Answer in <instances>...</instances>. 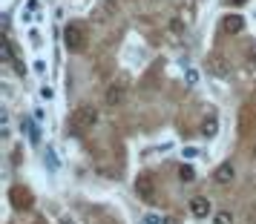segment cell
I'll return each instance as SVG.
<instances>
[{
	"label": "cell",
	"mask_w": 256,
	"mask_h": 224,
	"mask_svg": "<svg viewBox=\"0 0 256 224\" xmlns=\"http://www.w3.org/2000/svg\"><path fill=\"white\" fill-rule=\"evenodd\" d=\"M216 130H219V121L216 118H204L202 121V135H204V138H213V135H216Z\"/></svg>",
	"instance_id": "9"
},
{
	"label": "cell",
	"mask_w": 256,
	"mask_h": 224,
	"mask_svg": "<svg viewBox=\"0 0 256 224\" xmlns=\"http://www.w3.org/2000/svg\"><path fill=\"white\" fill-rule=\"evenodd\" d=\"M222 29L228 32V35H239L244 29V20H242V14H228L224 20H222Z\"/></svg>",
	"instance_id": "6"
},
{
	"label": "cell",
	"mask_w": 256,
	"mask_h": 224,
	"mask_svg": "<svg viewBox=\"0 0 256 224\" xmlns=\"http://www.w3.org/2000/svg\"><path fill=\"white\" fill-rule=\"evenodd\" d=\"M144 222H147V224H162V222H158V219H156V216H147Z\"/></svg>",
	"instance_id": "16"
},
{
	"label": "cell",
	"mask_w": 256,
	"mask_h": 224,
	"mask_svg": "<svg viewBox=\"0 0 256 224\" xmlns=\"http://www.w3.org/2000/svg\"><path fill=\"white\" fill-rule=\"evenodd\" d=\"M64 46L70 52H81L86 46V32H84L81 23H66V29H64Z\"/></svg>",
	"instance_id": "1"
},
{
	"label": "cell",
	"mask_w": 256,
	"mask_h": 224,
	"mask_svg": "<svg viewBox=\"0 0 256 224\" xmlns=\"http://www.w3.org/2000/svg\"><path fill=\"white\" fill-rule=\"evenodd\" d=\"M12 204L18 207V210H26V207H32V196H29L26 190L14 187V190H12Z\"/></svg>",
	"instance_id": "7"
},
{
	"label": "cell",
	"mask_w": 256,
	"mask_h": 224,
	"mask_svg": "<svg viewBox=\"0 0 256 224\" xmlns=\"http://www.w3.org/2000/svg\"><path fill=\"white\" fill-rule=\"evenodd\" d=\"M184 155H187V158H196V155H198V150H196V147H187V150H184Z\"/></svg>",
	"instance_id": "15"
},
{
	"label": "cell",
	"mask_w": 256,
	"mask_h": 224,
	"mask_svg": "<svg viewBox=\"0 0 256 224\" xmlns=\"http://www.w3.org/2000/svg\"><path fill=\"white\" fill-rule=\"evenodd\" d=\"M236 3H244V0H236Z\"/></svg>",
	"instance_id": "18"
},
{
	"label": "cell",
	"mask_w": 256,
	"mask_h": 224,
	"mask_svg": "<svg viewBox=\"0 0 256 224\" xmlns=\"http://www.w3.org/2000/svg\"><path fill=\"white\" fill-rule=\"evenodd\" d=\"M0 58L3 60H14V49H12V40L3 35L0 37Z\"/></svg>",
	"instance_id": "10"
},
{
	"label": "cell",
	"mask_w": 256,
	"mask_h": 224,
	"mask_svg": "<svg viewBox=\"0 0 256 224\" xmlns=\"http://www.w3.org/2000/svg\"><path fill=\"white\" fill-rule=\"evenodd\" d=\"M248 63H250V66H256V49H248Z\"/></svg>",
	"instance_id": "14"
},
{
	"label": "cell",
	"mask_w": 256,
	"mask_h": 224,
	"mask_svg": "<svg viewBox=\"0 0 256 224\" xmlns=\"http://www.w3.org/2000/svg\"><path fill=\"white\" fill-rule=\"evenodd\" d=\"M136 196L141 201H156V181L150 173H138L136 176Z\"/></svg>",
	"instance_id": "3"
},
{
	"label": "cell",
	"mask_w": 256,
	"mask_h": 224,
	"mask_svg": "<svg viewBox=\"0 0 256 224\" xmlns=\"http://www.w3.org/2000/svg\"><path fill=\"white\" fill-rule=\"evenodd\" d=\"M213 224H233V216L228 210H222V213H216V216H213Z\"/></svg>",
	"instance_id": "12"
},
{
	"label": "cell",
	"mask_w": 256,
	"mask_h": 224,
	"mask_svg": "<svg viewBox=\"0 0 256 224\" xmlns=\"http://www.w3.org/2000/svg\"><path fill=\"white\" fill-rule=\"evenodd\" d=\"M60 224H75V222H72L70 216H66V219H60Z\"/></svg>",
	"instance_id": "17"
},
{
	"label": "cell",
	"mask_w": 256,
	"mask_h": 224,
	"mask_svg": "<svg viewBox=\"0 0 256 224\" xmlns=\"http://www.w3.org/2000/svg\"><path fill=\"white\" fill-rule=\"evenodd\" d=\"M46 161H49V167H52V170L58 167V161H55V155H52V150H46Z\"/></svg>",
	"instance_id": "13"
},
{
	"label": "cell",
	"mask_w": 256,
	"mask_h": 224,
	"mask_svg": "<svg viewBox=\"0 0 256 224\" xmlns=\"http://www.w3.org/2000/svg\"><path fill=\"white\" fill-rule=\"evenodd\" d=\"M233 176H236V170H233L230 164H222L216 167V173H213V178H216V184H230Z\"/></svg>",
	"instance_id": "8"
},
{
	"label": "cell",
	"mask_w": 256,
	"mask_h": 224,
	"mask_svg": "<svg viewBox=\"0 0 256 224\" xmlns=\"http://www.w3.org/2000/svg\"><path fill=\"white\" fill-rule=\"evenodd\" d=\"M95 124H98V109L92 104H84L75 109V115H72V127L75 130H92Z\"/></svg>",
	"instance_id": "2"
},
{
	"label": "cell",
	"mask_w": 256,
	"mask_h": 224,
	"mask_svg": "<svg viewBox=\"0 0 256 224\" xmlns=\"http://www.w3.org/2000/svg\"><path fill=\"white\" fill-rule=\"evenodd\" d=\"M127 101V89H124V83H112L110 89H106V106H121Z\"/></svg>",
	"instance_id": "4"
},
{
	"label": "cell",
	"mask_w": 256,
	"mask_h": 224,
	"mask_svg": "<svg viewBox=\"0 0 256 224\" xmlns=\"http://www.w3.org/2000/svg\"><path fill=\"white\" fill-rule=\"evenodd\" d=\"M178 181H184V184L196 181V170H193L190 164H182V167H178Z\"/></svg>",
	"instance_id": "11"
},
{
	"label": "cell",
	"mask_w": 256,
	"mask_h": 224,
	"mask_svg": "<svg viewBox=\"0 0 256 224\" xmlns=\"http://www.w3.org/2000/svg\"><path fill=\"white\" fill-rule=\"evenodd\" d=\"M210 199H204V196H196V199H190V213L196 216V219H208L210 216Z\"/></svg>",
	"instance_id": "5"
}]
</instances>
